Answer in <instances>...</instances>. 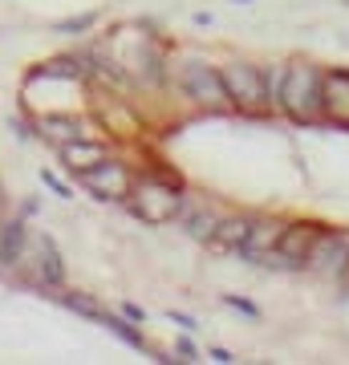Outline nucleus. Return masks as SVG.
Listing matches in <instances>:
<instances>
[{
	"mask_svg": "<svg viewBox=\"0 0 349 365\" xmlns=\"http://www.w3.org/2000/svg\"><path fill=\"white\" fill-rule=\"evenodd\" d=\"M220 78H223V86H228L232 106H240V110H260V106H268V98H264V73H260L256 66L236 61V66L220 69Z\"/></svg>",
	"mask_w": 349,
	"mask_h": 365,
	"instance_id": "2",
	"label": "nucleus"
},
{
	"mask_svg": "<svg viewBox=\"0 0 349 365\" xmlns=\"http://www.w3.org/2000/svg\"><path fill=\"white\" fill-rule=\"evenodd\" d=\"M61 158H65V167L69 170H90V167H98V163H106V146L102 143H65L61 146Z\"/></svg>",
	"mask_w": 349,
	"mask_h": 365,
	"instance_id": "10",
	"label": "nucleus"
},
{
	"mask_svg": "<svg viewBox=\"0 0 349 365\" xmlns=\"http://www.w3.org/2000/svg\"><path fill=\"white\" fill-rule=\"evenodd\" d=\"M134 207H138V215L151 223H167L179 215V195L171 191V187H163V182H138L134 187Z\"/></svg>",
	"mask_w": 349,
	"mask_h": 365,
	"instance_id": "4",
	"label": "nucleus"
},
{
	"mask_svg": "<svg viewBox=\"0 0 349 365\" xmlns=\"http://www.w3.org/2000/svg\"><path fill=\"white\" fill-rule=\"evenodd\" d=\"M183 90H187L191 102L207 106V110H223V106L232 102L223 78L216 73V69H207V66H187V69H183Z\"/></svg>",
	"mask_w": 349,
	"mask_h": 365,
	"instance_id": "3",
	"label": "nucleus"
},
{
	"mask_svg": "<svg viewBox=\"0 0 349 365\" xmlns=\"http://www.w3.org/2000/svg\"><path fill=\"white\" fill-rule=\"evenodd\" d=\"M280 232H285V223H276V220H256L252 223V232H248V244L240 256H248V260H256L264 264L276 252V244H280Z\"/></svg>",
	"mask_w": 349,
	"mask_h": 365,
	"instance_id": "7",
	"label": "nucleus"
},
{
	"mask_svg": "<svg viewBox=\"0 0 349 365\" xmlns=\"http://www.w3.org/2000/svg\"><path fill=\"white\" fill-rule=\"evenodd\" d=\"M81 182L102 199H126L130 195V175L118 163H110V158L98 163V167H90V170H81Z\"/></svg>",
	"mask_w": 349,
	"mask_h": 365,
	"instance_id": "6",
	"label": "nucleus"
},
{
	"mask_svg": "<svg viewBox=\"0 0 349 365\" xmlns=\"http://www.w3.org/2000/svg\"><path fill=\"white\" fill-rule=\"evenodd\" d=\"M321 110L337 122H349V73L321 78Z\"/></svg>",
	"mask_w": 349,
	"mask_h": 365,
	"instance_id": "8",
	"label": "nucleus"
},
{
	"mask_svg": "<svg viewBox=\"0 0 349 365\" xmlns=\"http://www.w3.org/2000/svg\"><path fill=\"white\" fill-rule=\"evenodd\" d=\"M25 252V223H9L4 235H0V260L4 264H16Z\"/></svg>",
	"mask_w": 349,
	"mask_h": 365,
	"instance_id": "12",
	"label": "nucleus"
},
{
	"mask_svg": "<svg viewBox=\"0 0 349 365\" xmlns=\"http://www.w3.org/2000/svg\"><path fill=\"white\" fill-rule=\"evenodd\" d=\"M248 232H252V220H220L216 232H211V248L216 252H244Z\"/></svg>",
	"mask_w": 349,
	"mask_h": 365,
	"instance_id": "9",
	"label": "nucleus"
},
{
	"mask_svg": "<svg viewBox=\"0 0 349 365\" xmlns=\"http://www.w3.org/2000/svg\"><path fill=\"white\" fill-rule=\"evenodd\" d=\"M313 240H317V232H313L309 223H293V227L280 232V244H276V252H272L264 264H276V268H300V264L309 260Z\"/></svg>",
	"mask_w": 349,
	"mask_h": 365,
	"instance_id": "5",
	"label": "nucleus"
},
{
	"mask_svg": "<svg viewBox=\"0 0 349 365\" xmlns=\"http://www.w3.org/2000/svg\"><path fill=\"white\" fill-rule=\"evenodd\" d=\"M37 272H41L45 284H61V260H57L53 240H41L37 244Z\"/></svg>",
	"mask_w": 349,
	"mask_h": 365,
	"instance_id": "11",
	"label": "nucleus"
},
{
	"mask_svg": "<svg viewBox=\"0 0 349 365\" xmlns=\"http://www.w3.org/2000/svg\"><path fill=\"white\" fill-rule=\"evenodd\" d=\"M280 86H285V66H276L264 73V98H268V106L280 102Z\"/></svg>",
	"mask_w": 349,
	"mask_h": 365,
	"instance_id": "13",
	"label": "nucleus"
},
{
	"mask_svg": "<svg viewBox=\"0 0 349 365\" xmlns=\"http://www.w3.org/2000/svg\"><path fill=\"white\" fill-rule=\"evenodd\" d=\"M297 122H313L321 114V73L313 66H285V86H280V102Z\"/></svg>",
	"mask_w": 349,
	"mask_h": 365,
	"instance_id": "1",
	"label": "nucleus"
}]
</instances>
